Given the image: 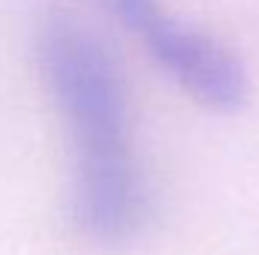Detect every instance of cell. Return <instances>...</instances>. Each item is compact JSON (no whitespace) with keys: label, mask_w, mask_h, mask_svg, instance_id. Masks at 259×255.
Returning a JSON list of instances; mask_svg holds the SVG:
<instances>
[{"label":"cell","mask_w":259,"mask_h":255,"mask_svg":"<svg viewBox=\"0 0 259 255\" xmlns=\"http://www.w3.org/2000/svg\"><path fill=\"white\" fill-rule=\"evenodd\" d=\"M33 54L64 129L72 219L100 243H124L148 216L127 78L109 45L66 12L39 18Z\"/></svg>","instance_id":"cell-1"},{"label":"cell","mask_w":259,"mask_h":255,"mask_svg":"<svg viewBox=\"0 0 259 255\" xmlns=\"http://www.w3.org/2000/svg\"><path fill=\"white\" fill-rule=\"evenodd\" d=\"M157 66L196 105L235 114L250 102L244 60L214 33L187 21L169 0H97Z\"/></svg>","instance_id":"cell-2"}]
</instances>
